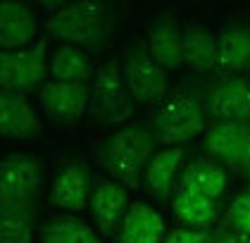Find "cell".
<instances>
[{"instance_id": "obj_21", "label": "cell", "mask_w": 250, "mask_h": 243, "mask_svg": "<svg viewBox=\"0 0 250 243\" xmlns=\"http://www.w3.org/2000/svg\"><path fill=\"white\" fill-rule=\"evenodd\" d=\"M181 157H184V150L179 146H165L162 150H155V155L148 162V169H146V188L153 196L157 198L169 196L174 174L181 165Z\"/></svg>"}, {"instance_id": "obj_18", "label": "cell", "mask_w": 250, "mask_h": 243, "mask_svg": "<svg viewBox=\"0 0 250 243\" xmlns=\"http://www.w3.org/2000/svg\"><path fill=\"white\" fill-rule=\"evenodd\" d=\"M48 74H50V81H72V84L81 81V84H88L96 72H93L91 57H88V53L83 48L60 43L58 48L50 53Z\"/></svg>"}, {"instance_id": "obj_7", "label": "cell", "mask_w": 250, "mask_h": 243, "mask_svg": "<svg viewBox=\"0 0 250 243\" xmlns=\"http://www.w3.org/2000/svg\"><path fill=\"white\" fill-rule=\"evenodd\" d=\"M205 150L243 174L250 186V122H214L205 129Z\"/></svg>"}, {"instance_id": "obj_4", "label": "cell", "mask_w": 250, "mask_h": 243, "mask_svg": "<svg viewBox=\"0 0 250 243\" xmlns=\"http://www.w3.org/2000/svg\"><path fill=\"white\" fill-rule=\"evenodd\" d=\"M48 34L64 45L96 48L107 34V12L100 2H67L48 17Z\"/></svg>"}, {"instance_id": "obj_13", "label": "cell", "mask_w": 250, "mask_h": 243, "mask_svg": "<svg viewBox=\"0 0 250 243\" xmlns=\"http://www.w3.org/2000/svg\"><path fill=\"white\" fill-rule=\"evenodd\" d=\"M0 133L2 138H39L43 124L36 110L17 93H0Z\"/></svg>"}, {"instance_id": "obj_6", "label": "cell", "mask_w": 250, "mask_h": 243, "mask_svg": "<svg viewBox=\"0 0 250 243\" xmlns=\"http://www.w3.org/2000/svg\"><path fill=\"white\" fill-rule=\"evenodd\" d=\"M122 74L136 105H153L167 95V69L148 55L146 45H136L124 55Z\"/></svg>"}, {"instance_id": "obj_20", "label": "cell", "mask_w": 250, "mask_h": 243, "mask_svg": "<svg viewBox=\"0 0 250 243\" xmlns=\"http://www.w3.org/2000/svg\"><path fill=\"white\" fill-rule=\"evenodd\" d=\"M174 212L181 222L195 226V229H205L219 220L222 205H219V198H210L203 193L179 188L174 196Z\"/></svg>"}, {"instance_id": "obj_11", "label": "cell", "mask_w": 250, "mask_h": 243, "mask_svg": "<svg viewBox=\"0 0 250 243\" xmlns=\"http://www.w3.org/2000/svg\"><path fill=\"white\" fill-rule=\"evenodd\" d=\"M205 110L217 122H250V81L229 76L205 93Z\"/></svg>"}, {"instance_id": "obj_9", "label": "cell", "mask_w": 250, "mask_h": 243, "mask_svg": "<svg viewBox=\"0 0 250 243\" xmlns=\"http://www.w3.org/2000/svg\"><path fill=\"white\" fill-rule=\"evenodd\" d=\"M39 100L53 124H72L88 110L91 86L81 81H45L39 88Z\"/></svg>"}, {"instance_id": "obj_17", "label": "cell", "mask_w": 250, "mask_h": 243, "mask_svg": "<svg viewBox=\"0 0 250 243\" xmlns=\"http://www.w3.org/2000/svg\"><path fill=\"white\" fill-rule=\"evenodd\" d=\"M148 55L162 69H186L184 65V29L169 22H157L148 31Z\"/></svg>"}, {"instance_id": "obj_15", "label": "cell", "mask_w": 250, "mask_h": 243, "mask_svg": "<svg viewBox=\"0 0 250 243\" xmlns=\"http://www.w3.org/2000/svg\"><path fill=\"white\" fill-rule=\"evenodd\" d=\"M36 36V19L21 2L5 0L0 5V45L2 53L29 48Z\"/></svg>"}, {"instance_id": "obj_3", "label": "cell", "mask_w": 250, "mask_h": 243, "mask_svg": "<svg viewBox=\"0 0 250 243\" xmlns=\"http://www.w3.org/2000/svg\"><path fill=\"white\" fill-rule=\"evenodd\" d=\"M41 169L29 155H7L0 165V205L2 212L24 215L36 222L41 198Z\"/></svg>"}, {"instance_id": "obj_5", "label": "cell", "mask_w": 250, "mask_h": 243, "mask_svg": "<svg viewBox=\"0 0 250 243\" xmlns=\"http://www.w3.org/2000/svg\"><path fill=\"white\" fill-rule=\"evenodd\" d=\"M134 98L126 88V81L122 74V62L107 60L103 67H98L91 81V100H88V117L98 124H122L131 110Z\"/></svg>"}, {"instance_id": "obj_26", "label": "cell", "mask_w": 250, "mask_h": 243, "mask_svg": "<svg viewBox=\"0 0 250 243\" xmlns=\"http://www.w3.org/2000/svg\"><path fill=\"white\" fill-rule=\"evenodd\" d=\"M162 243H210V236L203 229H174Z\"/></svg>"}, {"instance_id": "obj_27", "label": "cell", "mask_w": 250, "mask_h": 243, "mask_svg": "<svg viewBox=\"0 0 250 243\" xmlns=\"http://www.w3.org/2000/svg\"><path fill=\"white\" fill-rule=\"evenodd\" d=\"M210 243H250L248 234H238V231H231V229H217L214 234H208Z\"/></svg>"}, {"instance_id": "obj_8", "label": "cell", "mask_w": 250, "mask_h": 243, "mask_svg": "<svg viewBox=\"0 0 250 243\" xmlns=\"http://www.w3.org/2000/svg\"><path fill=\"white\" fill-rule=\"evenodd\" d=\"M45 45L36 43L20 50H7L0 55V86L5 93L24 95L26 91L41 86L45 76Z\"/></svg>"}, {"instance_id": "obj_23", "label": "cell", "mask_w": 250, "mask_h": 243, "mask_svg": "<svg viewBox=\"0 0 250 243\" xmlns=\"http://www.w3.org/2000/svg\"><path fill=\"white\" fill-rule=\"evenodd\" d=\"M41 243H103L96 229L69 215H55L41 229Z\"/></svg>"}, {"instance_id": "obj_14", "label": "cell", "mask_w": 250, "mask_h": 243, "mask_svg": "<svg viewBox=\"0 0 250 243\" xmlns=\"http://www.w3.org/2000/svg\"><path fill=\"white\" fill-rule=\"evenodd\" d=\"M167 226L162 215L148 203H131L119 226V243H162Z\"/></svg>"}, {"instance_id": "obj_10", "label": "cell", "mask_w": 250, "mask_h": 243, "mask_svg": "<svg viewBox=\"0 0 250 243\" xmlns=\"http://www.w3.org/2000/svg\"><path fill=\"white\" fill-rule=\"evenodd\" d=\"M129 191L126 186H122L119 181L98 174L93 177V191H91V220L96 224V231L100 236H112L117 229L122 226L124 215L129 212Z\"/></svg>"}, {"instance_id": "obj_25", "label": "cell", "mask_w": 250, "mask_h": 243, "mask_svg": "<svg viewBox=\"0 0 250 243\" xmlns=\"http://www.w3.org/2000/svg\"><path fill=\"white\" fill-rule=\"evenodd\" d=\"M224 220H227V229L250 236V196L248 193H241L238 198H233L229 205L224 207Z\"/></svg>"}, {"instance_id": "obj_12", "label": "cell", "mask_w": 250, "mask_h": 243, "mask_svg": "<svg viewBox=\"0 0 250 243\" xmlns=\"http://www.w3.org/2000/svg\"><path fill=\"white\" fill-rule=\"evenodd\" d=\"M91 191H93L91 174L81 165H67L55 174L53 184L48 188V200L58 210L77 215V212L88 210Z\"/></svg>"}, {"instance_id": "obj_2", "label": "cell", "mask_w": 250, "mask_h": 243, "mask_svg": "<svg viewBox=\"0 0 250 243\" xmlns=\"http://www.w3.org/2000/svg\"><path fill=\"white\" fill-rule=\"evenodd\" d=\"M205 100L193 88L176 86L157 103L153 112V131L165 146H184L205 133Z\"/></svg>"}, {"instance_id": "obj_16", "label": "cell", "mask_w": 250, "mask_h": 243, "mask_svg": "<svg viewBox=\"0 0 250 243\" xmlns=\"http://www.w3.org/2000/svg\"><path fill=\"white\" fill-rule=\"evenodd\" d=\"M217 72L219 74L250 72V29L231 24L217 34Z\"/></svg>"}, {"instance_id": "obj_19", "label": "cell", "mask_w": 250, "mask_h": 243, "mask_svg": "<svg viewBox=\"0 0 250 243\" xmlns=\"http://www.w3.org/2000/svg\"><path fill=\"white\" fill-rule=\"evenodd\" d=\"M184 65L195 74L217 72V34L200 26L184 29Z\"/></svg>"}, {"instance_id": "obj_24", "label": "cell", "mask_w": 250, "mask_h": 243, "mask_svg": "<svg viewBox=\"0 0 250 243\" xmlns=\"http://www.w3.org/2000/svg\"><path fill=\"white\" fill-rule=\"evenodd\" d=\"M34 220L24 215L2 212L0 220V243H34Z\"/></svg>"}, {"instance_id": "obj_1", "label": "cell", "mask_w": 250, "mask_h": 243, "mask_svg": "<svg viewBox=\"0 0 250 243\" xmlns=\"http://www.w3.org/2000/svg\"><path fill=\"white\" fill-rule=\"evenodd\" d=\"M155 131L141 122L112 131L98 150L100 167L122 186L136 188L155 155Z\"/></svg>"}, {"instance_id": "obj_28", "label": "cell", "mask_w": 250, "mask_h": 243, "mask_svg": "<svg viewBox=\"0 0 250 243\" xmlns=\"http://www.w3.org/2000/svg\"><path fill=\"white\" fill-rule=\"evenodd\" d=\"M246 193H248V196H250V186H248V191H246Z\"/></svg>"}, {"instance_id": "obj_22", "label": "cell", "mask_w": 250, "mask_h": 243, "mask_svg": "<svg viewBox=\"0 0 250 243\" xmlns=\"http://www.w3.org/2000/svg\"><path fill=\"white\" fill-rule=\"evenodd\" d=\"M179 188L193 191V193H203V196H210V198H222V193L227 188V172H224V167L219 162L195 160L184 172Z\"/></svg>"}]
</instances>
